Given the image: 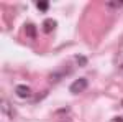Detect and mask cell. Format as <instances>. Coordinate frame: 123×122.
Here are the masks:
<instances>
[{
    "label": "cell",
    "instance_id": "6da1fadb",
    "mask_svg": "<svg viewBox=\"0 0 123 122\" xmlns=\"http://www.w3.org/2000/svg\"><path fill=\"white\" fill-rule=\"evenodd\" d=\"M87 86H89V81H87L85 78H77L76 81L69 86V91L72 94H79V93H82V91H85Z\"/></svg>",
    "mask_w": 123,
    "mask_h": 122
},
{
    "label": "cell",
    "instance_id": "7a4b0ae2",
    "mask_svg": "<svg viewBox=\"0 0 123 122\" xmlns=\"http://www.w3.org/2000/svg\"><path fill=\"white\" fill-rule=\"evenodd\" d=\"M71 73V69L69 68H66V69H56V71H53V73H49V78H48V81L51 83V84H54V83H57L61 78H64L66 74H69Z\"/></svg>",
    "mask_w": 123,
    "mask_h": 122
},
{
    "label": "cell",
    "instance_id": "3957f363",
    "mask_svg": "<svg viewBox=\"0 0 123 122\" xmlns=\"http://www.w3.org/2000/svg\"><path fill=\"white\" fill-rule=\"evenodd\" d=\"M15 93H17V96H18V97L26 99V97H30V96H31V89H30L28 86H25V84H20V86H17Z\"/></svg>",
    "mask_w": 123,
    "mask_h": 122
},
{
    "label": "cell",
    "instance_id": "277c9868",
    "mask_svg": "<svg viewBox=\"0 0 123 122\" xmlns=\"http://www.w3.org/2000/svg\"><path fill=\"white\" fill-rule=\"evenodd\" d=\"M54 28H56V20L48 18V20L43 22V31H44V33H51Z\"/></svg>",
    "mask_w": 123,
    "mask_h": 122
},
{
    "label": "cell",
    "instance_id": "5b68a950",
    "mask_svg": "<svg viewBox=\"0 0 123 122\" xmlns=\"http://www.w3.org/2000/svg\"><path fill=\"white\" fill-rule=\"evenodd\" d=\"M25 33H26L30 38H36V27H35L33 23H26V25H25Z\"/></svg>",
    "mask_w": 123,
    "mask_h": 122
},
{
    "label": "cell",
    "instance_id": "8992f818",
    "mask_svg": "<svg viewBox=\"0 0 123 122\" xmlns=\"http://www.w3.org/2000/svg\"><path fill=\"white\" fill-rule=\"evenodd\" d=\"M36 7H38L41 12H46V10L49 8V3H48V2H36Z\"/></svg>",
    "mask_w": 123,
    "mask_h": 122
},
{
    "label": "cell",
    "instance_id": "52a82bcc",
    "mask_svg": "<svg viewBox=\"0 0 123 122\" xmlns=\"http://www.w3.org/2000/svg\"><path fill=\"white\" fill-rule=\"evenodd\" d=\"M107 5L112 7V8H118V7H122V5H123V2H108Z\"/></svg>",
    "mask_w": 123,
    "mask_h": 122
},
{
    "label": "cell",
    "instance_id": "ba28073f",
    "mask_svg": "<svg viewBox=\"0 0 123 122\" xmlns=\"http://www.w3.org/2000/svg\"><path fill=\"white\" fill-rule=\"evenodd\" d=\"M77 59H79L80 66H85V58H84V56H77Z\"/></svg>",
    "mask_w": 123,
    "mask_h": 122
},
{
    "label": "cell",
    "instance_id": "9c48e42d",
    "mask_svg": "<svg viewBox=\"0 0 123 122\" xmlns=\"http://www.w3.org/2000/svg\"><path fill=\"white\" fill-rule=\"evenodd\" d=\"M113 122H123V117H115Z\"/></svg>",
    "mask_w": 123,
    "mask_h": 122
},
{
    "label": "cell",
    "instance_id": "30bf717a",
    "mask_svg": "<svg viewBox=\"0 0 123 122\" xmlns=\"http://www.w3.org/2000/svg\"><path fill=\"white\" fill-rule=\"evenodd\" d=\"M122 106H123V102H122Z\"/></svg>",
    "mask_w": 123,
    "mask_h": 122
}]
</instances>
